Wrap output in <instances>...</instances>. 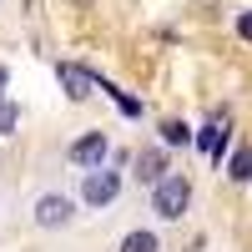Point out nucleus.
Returning <instances> with one entry per match:
<instances>
[{
  "label": "nucleus",
  "mask_w": 252,
  "mask_h": 252,
  "mask_svg": "<svg viewBox=\"0 0 252 252\" xmlns=\"http://www.w3.org/2000/svg\"><path fill=\"white\" fill-rule=\"evenodd\" d=\"M187 202H192V182H187L182 172L152 182V212H157L161 222H177V217L187 212Z\"/></svg>",
  "instance_id": "obj_1"
},
{
  "label": "nucleus",
  "mask_w": 252,
  "mask_h": 252,
  "mask_svg": "<svg viewBox=\"0 0 252 252\" xmlns=\"http://www.w3.org/2000/svg\"><path fill=\"white\" fill-rule=\"evenodd\" d=\"M121 197V172H111L106 161L101 166H86V182H81V202L86 207H111Z\"/></svg>",
  "instance_id": "obj_2"
},
{
  "label": "nucleus",
  "mask_w": 252,
  "mask_h": 252,
  "mask_svg": "<svg viewBox=\"0 0 252 252\" xmlns=\"http://www.w3.org/2000/svg\"><path fill=\"white\" fill-rule=\"evenodd\" d=\"M31 217H35V227H66V222L76 217V202H71L66 192H46V197H35Z\"/></svg>",
  "instance_id": "obj_3"
},
{
  "label": "nucleus",
  "mask_w": 252,
  "mask_h": 252,
  "mask_svg": "<svg viewBox=\"0 0 252 252\" xmlns=\"http://www.w3.org/2000/svg\"><path fill=\"white\" fill-rule=\"evenodd\" d=\"M106 152H111L106 131H86V136H76V141L66 146V157H71L76 166H101V161H106Z\"/></svg>",
  "instance_id": "obj_4"
},
{
  "label": "nucleus",
  "mask_w": 252,
  "mask_h": 252,
  "mask_svg": "<svg viewBox=\"0 0 252 252\" xmlns=\"http://www.w3.org/2000/svg\"><path fill=\"white\" fill-rule=\"evenodd\" d=\"M56 81H61V91H66L71 101H86V96L96 91V76H91L86 66H71V61H66V66H56Z\"/></svg>",
  "instance_id": "obj_5"
},
{
  "label": "nucleus",
  "mask_w": 252,
  "mask_h": 252,
  "mask_svg": "<svg viewBox=\"0 0 252 252\" xmlns=\"http://www.w3.org/2000/svg\"><path fill=\"white\" fill-rule=\"evenodd\" d=\"M136 177L152 187V182H161L166 177V157H161V146H146V152L136 157Z\"/></svg>",
  "instance_id": "obj_6"
},
{
  "label": "nucleus",
  "mask_w": 252,
  "mask_h": 252,
  "mask_svg": "<svg viewBox=\"0 0 252 252\" xmlns=\"http://www.w3.org/2000/svg\"><path fill=\"white\" fill-rule=\"evenodd\" d=\"M121 252H161V237L136 227V232H126V237H121Z\"/></svg>",
  "instance_id": "obj_7"
},
{
  "label": "nucleus",
  "mask_w": 252,
  "mask_h": 252,
  "mask_svg": "<svg viewBox=\"0 0 252 252\" xmlns=\"http://www.w3.org/2000/svg\"><path fill=\"white\" fill-rule=\"evenodd\" d=\"M227 177H232V182H252V146L232 152V161H227Z\"/></svg>",
  "instance_id": "obj_8"
},
{
  "label": "nucleus",
  "mask_w": 252,
  "mask_h": 252,
  "mask_svg": "<svg viewBox=\"0 0 252 252\" xmlns=\"http://www.w3.org/2000/svg\"><path fill=\"white\" fill-rule=\"evenodd\" d=\"M161 141L166 146H187V141H192V126H187V121H161Z\"/></svg>",
  "instance_id": "obj_9"
},
{
  "label": "nucleus",
  "mask_w": 252,
  "mask_h": 252,
  "mask_svg": "<svg viewBox=\"0 0 252 252\" xmlns=\"http://www.w3.org/2000/svg\"><path fill=\"white\" fill-rule=\"evenodd\" d=\"M15 121H20V106H15V101H0V136H10Z\"/></svg>",
  "instance_id": "obj_10"
},
{
  "label": "nucleus",
  "mask_w": 252,
  "mask_h": 252,
  "mask_svg": "<svg viewBox=\"0 0 252 252\" xmlns=\"http://www.w3.org/2000/svg\"><path fill=\"white\" fill-rule=\"evenodd\" d=\"M101 91H111V96H116V106H121L126 116H141V101H131L126 91H116V86H101Z\"/></svg>",
  "instance_id": "obj_11"
},
{
  "label": "nucleus",
  "mask_w": 252,
  "mask_h": 252,
  "mask_svg": "<svg viewBox=\"0 0 252 252\" xmlns=\"http://www.w3.org/2000/svg\"><path fill=\"white\" fill-rule=\"evenodd\" d=\"M222 126H227V121H212V126H202V136H197V146H202V152H212V146H217V131H222Z\"/></svg>",
  "instance_id": "obj_12"
},
{
  "label": "nucleus",
  "mask_w": 252,
  "mask_h": 252,
  "mask_svg": "<svg viewBox=\"0 0 252 252\" xmlns=\"http://www.w3.org/2000/svg\"><path fill=\"white\" fill-rule=\"evenodd\" d=\"M237 35H242V40H252V10H242V15H237Z\"/></svg>",
  "instance_id": "obj_13"
},
{
  "label": "nucleus",
  "mask_w": 252,
  "mask_h": 252,
  "mask_svg": "<svg viewBox=\"0 0 252 252\" xmlns=\"http://www.w3.org/2000/svg\"><path fill=\"white\" fill-rule=\"evenodd\" d=\"M0 91H5V66H0Z\"/></svg>",
  "instance_id": "obj_14"
}]
</instances>
